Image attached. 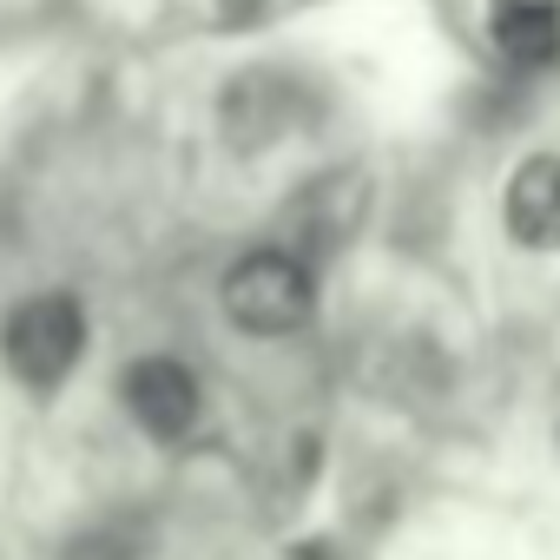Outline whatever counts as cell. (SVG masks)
<instances>
[{
	"label": "cell",
	"mask_w": 560,
	"mask_h": 560,
	"mask_svg": "<svg viewBox=\"0 0 560 560\" xmlns=\"http://www.w3.org/2000/svg\"><path fill=\"white\" fill-rule=\"evenodd\" d=\"M0 357H8L14 383L27 389H60L80 357H86V311L73 291H40L27 304L8 311V324H0Z\"/></svg>",
	"instance_id": "cell-2"
},
{
	"label": "cell",
	"mask_w": 560,
	"mask_h": 560,
	"mask_svg": "<svg viewBox=\"0 0 560 560\" xmlns=\"http://www.w3.org/2000/svg\"><path fill=\"white\" fill-rule=\"evenodd\" d=\"M304 80H291V73H264V67H250V73H231V86L218 93V126H224V145L231 152H264V145H277L284 132H298L304 126Z\"/></svg>",
	"instance_id": "cell-3"
},
{
	"label": "cell",
	"mask_w": 560,
	"mask_h": 560,
	"mask_svg": "<svg viewBox=\"0 0 560 560\" xmlns=\"http://www.w3.org/2000/svg\"><path fill=\"white\" fill-rule=\"evenodd\" d=\"M501 218L521 250H560V152H527L514 165Z\"/></svg>",
	"instance_id": "cell-5"
},
{
	"label": "cell",
	"mask_w": 560,
	"mask_h": 560,
	"mask_svg": "<svg viewBox=\"0 0 560 560\" xmlns=\"http://www.w3.org/2000/svg\"><path fill=\"white\" fill-rule=\"evenodd\" d=\"M264 8H270V0H218V14H224L231 27H244V21H257Z\"/></svg>",
	"instance_id": "cell-7"
},
{
	"label": "cell",
	"mask_w": 560,
	"mask_h": 560,
	"mask_svg": "<svg viewBox=\"0 0 560 560\" xmlns=\"http://www.w3.org/2000/svg\"><path fill=\"white\" fill-rule=\"evenodd\" d=\"M311 311H317V277L304 250L264 244L224 270V317L250 337H291L311 324Z\"/></svg>",
	"instance_id": "cell-1"
},
{
	"label": "cell",
	"mask_w": 560,
	"mask_h": 560,
	"mask_svg": "<svg viewBox=\"0 0 560 560\" xmlns=\"http://www.w3.org/2000/svg\"><path fill=\"white\" fill-rule=\"evenodd\" d=\"M119 402H126V416H132L145 435H159V442H185V435L198 429V416H205L198 376H191V363H178V357H139V363H126Z\"/></svg>",
	"instance_id": "cell-4"
},
{
	"label": "cell",
	"mask_w": 560,
	"mask_h": 560,
	"mask_svg": "<svg viewBox=\"0 0 560 560\" xmlns=\"http://www.w3.org/2000/svg\"><path fill=\"white\" fill-rule=\"evenodd\" d=\"M488 47L527 73L560 60V0H488Z\"/></svg>",
	"instance_id": "cell-6"
}]
</instances>
